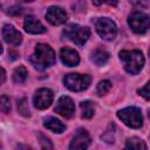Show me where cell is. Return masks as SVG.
<instances>
[{"instance_id":"16","label":"cell","mask_w":150,"mask_h":150,"mask_svg":"<svg viewBox=\"0 0 150 150\" xmlns=\"http://www.w3.org/2000/svg\"><path fill=\"white\" fill-rule=\"evenodd\" d=\"M123 150H146V145L142 138L131 137V138H128Z\"/></svg>"},{"instance_id":"1","label":"cell","mask_w":150,"mask_h":150,"mask_svg":"<svg viewBox=\"0 0 150 150\" xmlns=\"http://www.w3.org/2000/svg\"><path fill=\"white\" fill-rule=\"evenodd\" d=\"M29 61L38 70H43L55 63V53L50 46L46 43H38Z\"/></svg>"},{"instance_id":"13","label":"cell","mask_w":150,"mask_h":150,"mask_svg":"<svg viewBox=\"0 0 150 150\" xmlns=\"http://www.w3.org/2000/svg\"><path fill=\"white\" fill-rule=\"evenodd\" d=\"M23 28L29 34H42L46 32V27L33 15H28L25 19Z\"/></svg>"},{"instance_id":"22","label":"cell","mask_w":150,"mask_h":150,"mask_svg":"<svg viewBox=\"0 0 150 150\" xmlns=\"http://www.w3.org/2000/svg\"><path fill=\"white\" fill-rule=\"evenodd\" d=\"M39 139H40V145H41V150H54L53 143L49 141V138H47L43 135H39Z\"/></svg>"},{"instance_id":"18","label":"cell","mask_w":150,"mask_h":150,"mask_svg":"<svg viewBox=\"0 0 150 150\" xmlns=\"http://www.w3.org/2000/svg\"><path fill=\"white\" fill-rule=\"evenodd\" d=\"M80 108H81V116L82 118H91L93 115H94V111H95V108H94V104L91 101H83L81 102L80 104Z\"/></svg>"},{"instance_id":"5","label":"cell","mask_w":150,"mask_h":150,"mask_svg":"<svg viewBox=\"0 0 150 150\" xmlns=\"http://www.w3.org/2000/svg\"><path fill=\"white\" fill-rule=\"evenodd\" d=\"M90 82H91V77L87 74L83 75L77 73H70L63 77L64 86L71 91H82L89 87Z\"/></svg>"},{"instance_id":"4","label":"cell","mask_w":150,"mask_h":150,"mask_svg":"<svg viewBox=\"0 0 150 150\" xmlns=\"http://www.w3.org/2000/svg\"><path fill=\"white\" fill-rule=\"evenodd\" d=\"M118 118L128 127L137 129L141 128L143 124V116H142V111L141 109H138L137 107H128L124 108L122 110H120L117 112Z\"/></svg>"},{"instance_id":"10","label":"cell","mask_w":150,"mask_h":150,"mask_svg":"<svg viewBox=\"0 0 150 150\" xmlns=\"http://www.w3.org/2000/svg\"><path fill=\"white\" fill-rule=\"evenodd\" d=\"M59 115H61L62 117L64 118H70L74 116L75 114V104L73 102V100L69 97V96H61L59 100H57V103L55 105V109H54Z\"/></svg>"},{"instance_id":"14","label":"cell","mask_w":150,"mask_h":150,"mask_svg":"<svg viewBox=\"0 0 150 150\" xmlns=\"http://www.w3.org/2000/svg\"><path fill=\"white\" fill-rule=\"evenodd\" d=\"M60 59H61L62 63L68 67H74L76 64H79V62H80L79 53L70 48H62L60 50Z\"/></svg>"},{"instance_id":"26","label":"cell","mask_w":150,"mask_h":150,"mask_svg":"<svg viewBox=\"0 0 150 150\" xmlns=\"http://www.w3.org/2000/svg\"><path fill=\"white\" fill-rule=\"evenodd\" d=\"M5 77H6V73H5V69L1 68V83L5 82Z\"/></svg>"},{"instance_id":"28","label":"cell","mask_w":150,"mask_h":150,"mask_svg":"<svg viewBox=\"0 0 150 150\" xmlns=\"http://www.w3.org/2000/svg\"><path fill=\"white\" fill-rule=\"evenodd\" d=\"M149 55H150V49H149Z\"/></svg>"},{"instance_id":"20","label":"cell","mask_w":150,"mask_h":150,"mask_svg":"<svg viewBox=\"0 0 150 150\" xmlns=\"http://www.w3.org/2000/svg\"><path fill=\"white\" fill-rule=\"evenodd\" d=\"M18 110L25 117H29L30 116V110H29V107H28L26 97H22V98H20L18 101Z\"/></svg>"},{"instance_id":"6","label":"cell","mask_w":150,"mask_h":150,"mask_svg":"<svg viewBox=\"0 0 150 150\" xmlns=\"http://www.w3.org/2000/svg\"><path fill=\"white\" fill-rule=\"evenodd\" d=\"M130 29L136 34H144L150 29V15L143 12H134L128 18Z\"/></svg>"},{"instance_id":"19","label":"cell","mask_w":150,"mask_h":150,"mask_svg":"<svg viewBox=\"0 0 150 150\" xmlns=\"http://www.w3.org/2000/svg\"><path fill=\"white\" fill-rule=\"evenodd\" d=\"M27 75H28L27 69L23 66H19L13 71V81L15 83H23L27 79Z\"/></svg>"},{"instance_id":"9","label":"cell","mask_w":150,"mask_h":150,"mask_svg":"<svg viewBox=\"0 0 150 150\" xmlns=\"http://www.w3.org/2000/svg\"><path fill=\"white\" fill-rule=\"evenodd\" d=\"M53 98H54V95H53V91L50 89L40 88L34 94L33 102H34L35 108H38L40 110H43V109H47L52 104Z\"/></svg>"},{"instance_id":"27","label":"cell","mask_w":150,"mask_h":150,"mask_svg":"<svg viewBox=\"0 0 150 150\" xmlns=\"http://www.w3.org/2000/svg\"><path fill=\"white\" fill-rule=\"evenodd\" d=\"M148 115H149V118H150V109L148 110Z\"/></svg>"},{"instance_id":"15","label":"cell","mask_w":150,"mask_h":150,"mask_svg":"<svg viewBox=\"0 0 150 150\" xmlns=\"http://www.w3.org/2000/svg\"><path fill=\"white\" fill-rule=\"evenodd\" d=\"M43 125H45V128H47L48 130H50V131H53L55 134H62L66 130V125L61 121L55 118V117H47V118H45Z\"/></svg>"},{"instance_id":"21","label":"cell","mask_w":150,"mask_h":150,"mask_svg":"<svg viewBox=\"0 0 150 150\" xmlns=\"http://www.w3.org/2000/svg\"><path fill=\"white\" fill-rule=\"evenodd\" d=\"M111 88V82L109 80H103L101 81L98 84H97V88H96V93L98 96H102L104 94H107Z\"/></svg>"},{"instance_id":"24","label":"cell","mask_w":150,"mask_h":150,"mask_svg":"<svg viewBox=\"0 0 150 150\" xmlns=\"http://www.w3.org/2000/svg\"><path fill=\"white\" fill-rule=\"evenodd\" d=\"M138 94H139L142 97H144L145 100L150 101V81H149L143 88L138 89Z\"/></svg>"},{"instance_id":"23","label":"cell","mask_w":150,"mask_h":150,"mask_svg":"<svg viewBox=\"0 0 150 150\" xmlns=\"http://www.w3.org/2000/svg\"><path fill=\"white\" fill-rule=\"evenodd\" d=\"M0 108L4 112H9L11 110V103H9V98L6 96V95H2L1 96V104H0Z\"/></svg>"},{"instance_id":"12","label":"cell","mask_w":150,"mask_h":150,"mask_svg":"<svg viewBox=\"0 0 150 150\" xmlns=\"http://www.w3.org/2000/svg\"><path fill=\"white\" fill-rule=\"evenodd\" d=\"M2 39L5 42H7L8 45H13V46H19L22 41V35L19 30H16L12 25H4L2 30Z\"/></svg>"},{"instance_id":"7","label":"cell","mask_w":150,"mask_h":150,"mask_svg":"<svg viewBox=\"0 0 150 150\" xmlns=\"http://www.w3.org/2000/svg\"><path fill=\"white\" fill-rule=\"evenodd\" d=\"M96 32L103 40L111 41L117 35V27L116 23L109 18H100L96 21Z\"/></svg>"},{"instance_id":"11","label":"cell","mask_w":150,"mask_h":150,"mask_svg":"<svg viewBox=\"0 0 150 150\" xmlns=\"http://www.w3.org/2000/svg\"><path fill=\"white\" fill-rule=\"evenodd\" d=\"M67 18H68V14L66 13V11L61 7H57V6H52L46 12L47 21L54 26H59V25L64 23Z\"/></svg>"},{"instance_id":"8","label":"cell","mask_w":150,"mask_h":150,"mask_svg":"<svg viewBox=\"0 0 150 150\" xmlns=\"http://www.w3.org/2000/svg\"><path fill=\"white\" fill-rule=\"evenodd\" d=\"M90 142H91V138L88 131L83 128H80L76 130L75 135L70 141L69 150H87L88 146L90 145Z\"/></svg>"},{"instance_id":"17","label":"cell","mask_w":150,"mask_h":150,"mask_svg":"<svg viewBox=\"0 0 150 150\" xmlns=\"http://www.w3.org/2000/svg\"><path fill=\"white\" fill-rule=\"evenodd\" d=\"M108 60H109V54H108V52H105L104 49H96V50L91 54V61H93L96 66H98V67L104 66V64L108 62Z\"/></svg>"},{"instance_id":"2","label":"cell","mask_w":150,"mask_h":150,"mask_svg":"<svg viewBox=\"0 0 150 150\" xmlns=\"http://www.w3.org/2000/svg\"><path fill=\"white\" fill-rule=\"evenodd\" d=\"M118 56L123 63L125 71H128L131 75L138 74L142 70L145 62L141 50H121Z\"/></svg>"},{"instance_id":"3","label":"cell","mask_w":150,"mask_h":150,"mask_svg":"<svg viewBox=\"0 0 150 150\" xmlns=\"http://www.w3.org/2000/svg\"><path fill=\"white\" fill-rule=\"evenodd\" d=\"M63 35L77 46H82L90 38V29L77 23H69L63 29Z\"/></svg>"},{"instance_id":"25","label":"cell","mask_w":150,"mask_h":150,"mask_svg":"<svg viewBox=\"0 0 150 150\" xmlns=\"http://www.w3.org/2000/svg\"><path fill=\"white\" fill-rule=\"evenodd\" d=\"M22 13V9L20 8V7H12L9 11H8V14H11V15H19V14H21Z\"/></svg>"}]
</instances>
